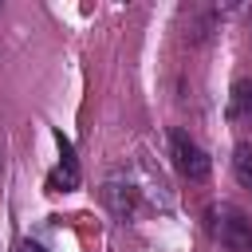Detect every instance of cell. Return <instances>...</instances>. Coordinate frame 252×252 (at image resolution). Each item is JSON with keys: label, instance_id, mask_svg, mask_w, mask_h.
Returning <instances> with one entry per match:
<instances>
[{"label": "cell", "instance_id": "277c9868", "mask_svg": "<svg viewBox=\"0 0 252 252\" xmlns=\"http://www.w3.org/2000/svg\"><path fill=\"white\" fill-rule=\"evenodd\" d=\"M102 197H106V205H110L118 217H134V185H130L126 177H110L106 189H102Z\"/></svg>", "mask_w": 252, "mask_h": 252}, {"label": "cell", "instance_id": "3957f363", "mask_svg": "<svg viewBox=\"0 0 252 252\" xmlns=\"http://www.w3.org/2000/svg\"><path fill=\"white\" fill-rule=\"evenodd\" d=\"M55 138H59L63 161L55 165V173L47 177V185H51V189H59V193H67V189H75V185H79V161H75V150H71V142H67L63 134H55Z\"/></svg>", "mask_w": 252, "mask_h": 252}, {"label": "cell", "instance_id": "5b68a950", "mask_svg": "<svg viewBox=\"0 0 252 252\" xmlns=\"http://www.w3.org/2000/svg\"><path fill=\"white\" fill-rule=\"evenodd\" d=\"M232 169H236V181L252 189V146H248V142L236 146V154H232Z\"/></svg>", "mask_w": 252, "mask_h": 252}, {"label": "cell", "instance_id": "52a82bcc", "mask_svg": "<svg viewBox=\"0 0 252 252\" xmlns=\"http://www.w3.org/2000/svg\"><path fill=\"white\" fill-rule=\"evenodd\" d=\"M16 252H47V248H43V244H35V240H20V244H16Z\"/></svg>", "mask_w": 252, "mask_h": 252}, {"label": "cell", "instance_id": "6da1fadb", "mask_svg": "<svg viewBox=\"0 0 252 252\" xmlns=\"http://www.w3.org/2000/svg\"><path fill=\"white\" fill-rule=\"evenodd\" d=\"M169 154H173V165H177L189 181H205V177H209V154H205L185 130H173V134H169Z\"/></svg>", "mask_w": 252, "mask_h": 252}, {"label": "cell", "instance_id": "8992f818", "mask_svg": "<svg viewBox=\"0 0 252 252\" xmlns=\"http://www.w3.org/2000/svg\"><path fill=\"white\" fill-rule=\"evenodd\" d=\"M232 118L252 122V83H236V91H232Z\"/></svg>", "mask_w": 252, "mask_h": 252}, {"label": "cell", "instance_id": "7a4b0ae2", "mask_svg": "<svg viewBox=\"0 0 252 252\" xmlns=\"http://www.w3.org/2000/svg\"><path fill=\"white\" fill-rule=\"evenodd\" d=\"M217 236L228 252H252V220L232 205L217 209Z\"/></svg>", "mask_w": 252, "mask_h": 252}]
</instances>
